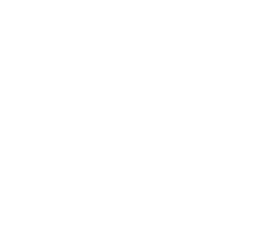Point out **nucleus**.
<instances>
[]
</instances>
